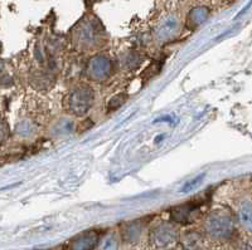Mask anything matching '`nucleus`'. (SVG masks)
<instances>
[{"instance_id": "7ed1b4c3", "label": "nucleus", "mask_w": 252, "mask_h": 250, "mask_svg": "<svg viewBox=\"0 0 252 250\" xmlns=\"http://www.w3.org/2000/svg\"><path fill=\"white\" fill-rule=\"evenodd\" d=\"M100 243L97 231H85L71 239L67 244L66 250H94Z\"/></svg>"}, {"instance_id": "f03ea898", "label": "nucleus", "mask_w": 252, "mask_h": 250, "mask_svg": "<svg viewBox=\"0 0 252 250\" xmlns=\"http://www.w3.org/2000/svg\"><path fill=\"white\" fill-rule=\"evenodd\" d=\"M178 233L169 224H161L154 227L150 234V243L157 250H168L177 243Z\"/></svg>"}, {"instance_id": "20e7f679", "label": "nucleus", "mask_w": 252, "mask_h": 250, "mask_svg": "<svg viewBox=\"0 0 252 250\" xmlns=\"http://www.w3.org/2000/svg\"><path fill=\"white\" fill-rule=\"evenodd\" d=\"M182 245L186 250H198L202 245V238L195 231H189L182 239Z\"/></svg>"}, {"instance_id": "39448f33", "label": "nucleus", "mask_w": 252, "mask_h": 250, "mask_svg": "<svg viewBox=\"0 0 252 250\" xmlns=\"http://www.w3.org/2000/svg\"><path fill=\"white\" fill-rule=\"evenodd\" d=\"M238 219H240L241 225H242L245 229L252 231V205L245 204L244 206L240 209Z\"/></svg>"}, {"instance_id": "0eeeda50", "label": "nucleus", "mask_w": 252, "mask_h": 250, "mask_svg": "<svg viewBox=\"0 0 252 250\" xmlns=\"http://www.w3.org/2000/svg\"><path fill=\"white\" fill-rule=\"evenodd\" d=\"M204 176H206V173H202V175H198L197 177H194L192 181L187 182V184L183 186V189H182V193H188L189 190H193V189H194L195 186L202 181V179H203Z\"/></svg>"}, {"instance_id": "f257e3e1", "label": "nucleus", "mask_w": 252, "mask_h": 250, "mask_svg": "<svg viewBox=\"0 0 252 250\" xmlns=\"http://www.w3.org/2000/svg\"><path fill=\"white\" fill-rule=\"evenodd\" d=\"M206 231L216 239H226L233 233V222L227 214H213L206 222Z\"/></svg>"}, {"instance_id": "423d86ee", "label": "nucleus", "mask_w": 252, "mask_h": 250, "mask_svg": "<svg viewBox=\"0 0 252 250\" xmlns=\"http://www.w3.org/2000/svg\"><path fill=\"white\" fill-rule=\"evenodd\" d=\"M98 250H119V242L118 238L111 234V235H107L106 238L103 239L101 242Z\"/></svg>"}]
</instances>
